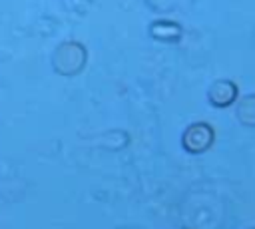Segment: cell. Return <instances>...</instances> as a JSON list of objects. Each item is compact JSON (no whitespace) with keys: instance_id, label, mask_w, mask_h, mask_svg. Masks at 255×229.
I'll list each match as a JSON object with an SVG mask.
<instances>
[{"instance_id":"6da1fadb","label":"cell","mask_w":255,"mask_h":229,"mask_svg":"<svg viewBox=\"0 0 255 229\" xmlns=\"http://www.w3.org/2000/svg\"><path fill=\"white\" fill-rule=\"evenodd\" d=\"M86 52L78 42H64L54 52V70L64 76H74L84 66Z\"/></svg>"}]
</instances>
